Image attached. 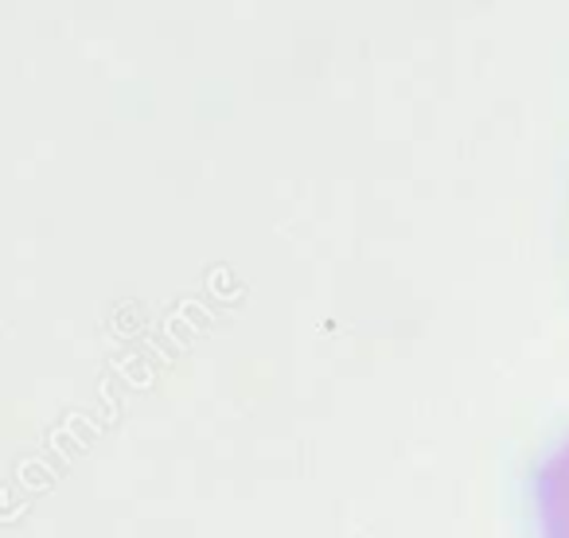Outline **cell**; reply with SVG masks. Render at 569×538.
Instances as JSON below:
<instances>
[{
  "instance_id": "obj_1",
  "label": "cell",
  "mask_w": 569,
  "mask_h": 538,
  "mask_svg": "<svg viewBox=\"0 0 569 538\" xmlns=\"http://www.w3.org/2000/svg\"><path fill=\"white\" fill-rule=\"evenodd\" d=\"M538 527L542 538H569V437L538 472Z\"/></svg>"
}]
</instances>
